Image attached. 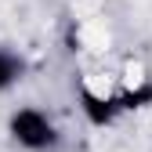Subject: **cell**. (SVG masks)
I'll use <instances>...</instances> for the list:
<instances>
[{"instance_id":"obj_1","label":"cell","mask_w":152,"mask_h":152,"mask_svg":"<svg viewBox=\"0 0 152 152\" xmlns=\"http://www.w3.org/2000/svg\"><path fill=\"white\" fill-rule=\"evenodd\" d=\"M152 105V83L141 80L138 87H123V91H94V87H80L76 91V109H80V116L87 127L94 130H109L116 127L123 116H130V112L138 109H148Z\"/></svg>"},{"instance_id":"obj_2","label":"cell","mask_w":152,"mask_h":152,"mask_svg":"<svg viewBox=\"0 0 152 152\" xmlns=\"http://www.w3.org/2000/svg\"><path fill=\"white\" fill-rule=\"evenodd\" d=\"M4 134H7V141L18 152H58L62 141H65L58 120H54L44 105H33V102L15 105L7 112Z\"/></svg>"},{"instance_id":"obj_3","label":"cell","mask_w":152,"mask_h":152,"mask_svg":"<svg viewBox=\"0 0 152 152\" xmlns=\"http://www.w3.org/2000/svg\"><path fill=\"white\" fill-rule=\"evenodd\" d=\"M22 76H26V58L11 47H0V94L15 91L22 83Z\"/></svg>"}]
</instances>
